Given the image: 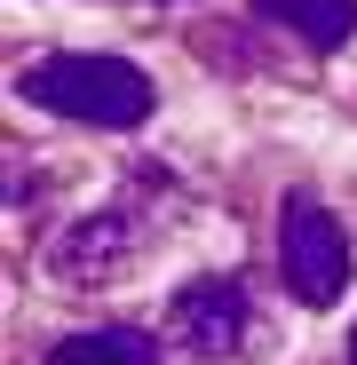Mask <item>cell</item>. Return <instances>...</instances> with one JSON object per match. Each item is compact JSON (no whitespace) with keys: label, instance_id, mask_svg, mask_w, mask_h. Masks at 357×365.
Here are the masks:
<instances>
[{"label":"cell","instance_id":"1","mask_svg":"<svg viewBox=\"0 0 357 365\" xmlns=\"http://www.w3.org/2000/svg\"><path fill=\"white\" fill-rule=\"evenodd\" d=\"M16 96L56 119H80V128H143L151 119V80L128 56H40L16 80Z\"/></svg>","mask_w":357,"mask_h":365},{"label":"cell","instance_id":"2","mask_svg":"<svg viewBox=\"0 0 357 365\" xmlns=\"http://www.w3.org/2000/svg\"><path fill=\"white\" fill-rule=\"evenodd\" d=\"M278 270H286L294 302H310V310H326L349 286V238H341L333 207H318L310 191H294L278 215Z\"/></svg>","mask_w":357,"mask_h":365},{"label":"cell","instance_id":"3","mask_svg":"<svg viewBox=\"0 0 357 365\" xmlns=\"http://www.w3.org/2000/svg\"><path fill=\"white\" fill-rule=\"evenodd\" d=\"M151 247V222H143V207L135 199H111V207H95V215H80L64 238H56V278L64 286H103V278H119L135 255Z\"/></svg>","mask_w":357,"mask_h":365},{"label":"cell","instance_id":"4","mask_svg":"<svg viewBox=\"0 0 357 365\" xmlns=\"http://www.w3.org/2000/svg\"><path fill=\"white\" fill-rule=\"evenodd\" d=\"M167 334L191 357H238L247 349V286L238 278H191L167 302Z\"/></svg>","mask_w":357,"mask_h":365},{"label":"cell","instance_id":"5","mask_svg":"<svg viewBox=\"0 0 357 365\" xmlns=\"http://www.w3.org/2000/svg\"><path fill=\"white\" fill-rule=\"evenodd\" d=\"M40 365H159V341L143 326H88V334H64Z\"/></svg>","mask_w":357,"mask_h":365},{"label":"cell","instance_id":"6","mask_svg":"<svg viewBox=\"0 0 357 365\" xmlns=\"http://www.w3.org/2000/svg\"><path fill=\"white\" fill-rule=\"evenodd\" d=\"M254 16L286 24L294 40H310V48H341L357 32V0H254Z\"/></svg>","mask_w":357,"mask_h":365},{"label":"cell","instance_id":"7","mask_svg":"<svg viewBox=\"0 0 357 365\" xmlns=\"http://www.w3.org/2000/svg\"><path fill=\"white\" fill-rule=\"evenodd\" d=\"M349 365H357V334H349Z\"/></svg>","mask_w":357,"mask_h":365}]
</instances>
